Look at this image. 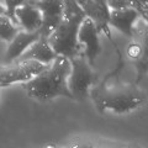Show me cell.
I'll return each instance as SVG.
<instances>
[{
    "mask_svg": "<svg viewBox=\"0 0 148 148\" xmlns=\"http://www.w3.org/2000/svg\"><path fill=\"white\" fill-rule=\"evenodd\" d=\"M69 73H71L69 59L57 57L54 62L49 64L43 72L37 74L22 86L27 96L37 101H47L58 96L72 99L67 86Z\"/></svg>",
    "mask_w": 148,
    "mask_h": 148,
    "instance_id": "obj_3",
    "label": "cell"
},
{
    "mask_svg": "<svg viewBox=\"0 0 148 148\" xmlns=\"http://www.w3.org/2000/svg\"><path fill=\"white\" fill-rule=\"evenodd\" d=\"M123 64H117L101 83H98L90 90V96L100 112L111 110L115 114H128L145 104V92L140 90L136 84H126L119 78Z\"/></svg>",
    "mask_w": 148,
    "mask_h": 148,
    "instance_id": "obj_1",
    "label": "cell"
},
{
    "mask_svg": "<svg viewBox=\"0 0 148 148\" xmlns=\"http://www.w3.org/2000/svg\"><path fill=\"white\" fill-rule=\"evenodd\" d=\"M68 148H95V146L88 141H74Z\"/></svg>",
    "mask_w": 148,
    "mask_h": 148,
    "instance_id": "obj_17",
    "label": "cell"
},
{
    "mask_svg": "<svg viewBox=\"0 0 148 148\" xmlns=\"http://www.w3.org/2000/svg\"><path fill=\"white\" fill-rule=\"evenodd\" d=\"M25 1L26 0H6V1L1 3L4 8H5V16L10 18V21L17 27H18V24H17L16 16H15V11H16V9L18 6H21ZM18 29H20V27H18Z\"/></svg>",
    "mask_w": 148,
    "mask_h": 148,
    "instance_id": "obj_14",
    "label": "cell"
},
{
    "mask_svg": "<svg viewBox=\"0 0 148 148\" xmlns=\"http://www.w3.org/2000/svg\"><path fill=\"white\" fill-rule=\"evenodd\" d=\"M82 10L84 11L85 16L90 18L92 24L95 25L96 30H98L99 35L101 32H104L105 36L109 38L111 45L114 46V48L116 49V53L119 54V62L117 63H125L122 54L120 52L115 40L111 36L110 26H109V17H110V9L108 6L106 0H84V1H78Z\"/></svg>",
    "mask_w": 148,
    "mask_h": 148,
    "instance_id": "obj_5",
    "label": "cell"
},
{
    "mask_svg": "<svg viewBox=\"0 0 148 148\" xmlns=\"http://www.w3.org/2000/svg\"><path fill=\"white\" fill-rule=\"evenodd\" d=\"M131 8L140 15V17L143 21L147 22V1H138V0H133L131 1Z\"/></svg>",
    "mask_w": 148,
    "mask_h": 148,
    "instance_id": "obj_15",
    "label": "cell"
},
{
    "mask_svg": "<svg viewBox=\"0 0 148 148\" xmlns=\"http://www.w3.org/2000/svg\"><path fill=\"white\" fill-rule=\"evenodd\" d=\"M78 43L83 49V56L88 64L94 68L95 61L101 52V45L99 40V32L90 18L85 17L78 30Z\"/></svg>",
    "mask_w": 148,
    "mask_h": 148,
    "instance_id": "obj_7",
    "label": "cell"
},
{
    "mask_svg": "<svg viewBox=\"0 0 148 148\" xmlns=\"http://www.w3.org/2000/svg\"><path fill=\"white\" fill-rule=\"evenodd\" d=\"M106 3L110 10H122V9L131 8V1L128 0H110Z\"/></svg>",
    "mask_w": 148,
    "mask_h": 148,
    "instance_id": "obj_16",
    "label": "cell"
},
{
    "mask_svg": "<svg viewBox=\"0 0 148 148\" xmlns=\"http://www.w3.org/2000/svg\"><path fill=\"white\" fill-rule=\"evenodd\" d=\"M20 31L17 26H15L10 21V18L5 15H0V40L10 42Z\"/></svg>",
    "mask_w": 148,
    "mask_h": 148,
    "instance_id": "obj_13",
    "label": "cell"
},
{
    "mask_svg": "<svg viewBox=\"0 0 148 148\" xmlns=\"http://www.w3.org/2000/svg\"><path fill=\"white\" fill-rule=\"evenodd\" d=\"M34 3L42 15V26L40 29V35L41 37L48 38L63 18V1L62 0H36Z\"/></svg>",
    "mask_w": 148,
    "mask_h": 148,
    "instance_id": "obj_8",
    "label": "cell"
},
{
    "mask_svg": "<svg viewBox=\"0 0 148 148\" xmlns=\"http://www.w3.org/2000/svg\"><path fill=\"white\" fill-rule=\"evenodd\" d=\"M48 66H43L35 61L14 62L11 64H0V88L9 86L14 83H27Z\"/></svg>",
    "mask_w": 148,
    "mask_h": 148,
    "instance_id": "obj_6",
    "label": "cell"
},
{
    "mask_svg": "<svg viewBox=\"0 0 148 148\" xmlns=\"http://www.w3.org/2000/svg\"><path fill=\"white\" fill-rule=\"evenodd\" d=\"M0 15H5V8H4L1 1H0Z\"/></svg>",
    "mask_w": 148,
    "mask_h": 148,
    "instance_id": "obj_18",
    "label": "cell"
},
{
    "mask_svg": "<svg viewBox=\"0 0 148 148\" xmlns=\"http://www.w3.org/2000/svg\"><path fill=\"white\" fill-rule=\"evenodd\" d=\"M85 17L78 1H63V18L47 38L51 48L58 57L73 59L83 54V49L78 43V30Z\"/></svg>",
    "mask_w": 148,
    "mask_h": 148,
    "instance_id": "obj_2",
    "label": "cell"
},
{
    "mask_svg": "<svg viewBox=\"0 0 148 148\" xmlns=\"http://www.w3.org/2000/svg\"><path fill=\"white\" fill-rule=\"evenodd\" d=\"M40 37H41L40 31L25 32V31L20 30L17 32V35L9 42V46L5 51V54H4L3 66H6V64H11L14 62H16L17 59L24 54L25 51L34 42H36Z\"/></svg>",
    "mask_w": 148,
    "mask_h": 148,
    "instance_id": "obj_9",
    "label": "cell"
},
{
    "mask_svg": "<svg viewBox=\"0 0 148 148\" xmlns=\"http://www.w3.org/2000/svg\"><path fill=\"white\" fill-rule=\"evenodd\" d=\"M15 16L20 30L25 32L40 31L42 26V15L34 1L26 0L21 6L16 9Z\"/></svg>",
    "mask_w": 148,
    "mask_h": 148,
    "instance_id": "obj_10",
    "label": "cell"
},
{
    "mask_svg": "<svg viewBox=\"0 0 148 148\" xmlns=\"http://www.w3.org/2000/svg\"><path fill=\"white\" fill-rule=\"evenodd\" d=\"M140 18V15L132 8L122 10H110L109 26L116 29L130 38H133V30Z\"/></svg>",
    "mask_w": 148,
    "mask_h": 148,
    "instance_id": "obj_11",
    "label": "cell"
},
{
    "mask_svg": "<svg viewBox=\"0 0 148 148\" xmlns=\"http://www.w3.org/2000/svg\"><path fill=\"white\" fill-rule=\"evenodd\" d=\"M71 73H69L67 86L73 100L84 101L90 96V90L98 84V74L88 64L84 56L69 59Z\"/></svg>",
    "mask_w": 148,
    "mask_h": 148,
    "instance_id": "obj_4",
    "label": "cell"
},
{
    "mask_svg": "<svg viewBox=\"0 0 148 148\" xmlns=\"http://www.w3.org/2000/svg\"><path fill=\"white\" fill-rule=\"evenodd\" d=\"M58 56L53 52L51 48L47 38L40 37L38 40L34 42L29 48H27L24 54L17 59V62H25V61H35L43 66H49L54 62V59Z\"/></svg>",
    "mask_w": 148,
    "mask_h": 148,
    "instance_id": "obj_12",
    "label": "cell"
}]
</instances>
